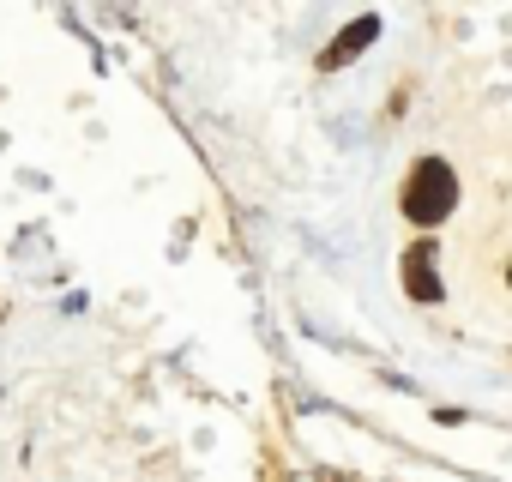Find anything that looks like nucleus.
I'll use <instances>...</instances> for the list:
<instances>
[{
	"label": "nucleus",
	"mask_w": 512,
	"mask_h": 482,
	"mask_svg": "<svg viewBox=\"0 0 512 482\" xmlns=\"http://www.w3.org/2000/svg\"><path fill=\"white\" fill-rule=\"evenodd\" d=\"M434 260H440V241H434V235H416V241H410V254H404V296H410V302H422V308L446 296V284H440Z\"/></svg>",
	"instance_id": "f03ea898"
},
{
	"label": "nucleus",
	"mask_w": 512,
	"mask_h": 482,
	"mask_svg": "<svg viewBox=\"0 0 512 482\" xmlns=\"http://www.w3.org/2000/svg\"><path fill=\"white\" fill-rule=\"evenodd\" d=\"M398 211H404V223L410 229H440L452 211H458V169L446 163V157H416L410 163V175H404V187H398Z\"/></svg>",
	"instance_id": "f257e3e1"
},
{
	"label": "nucleus",
	"mask_w": 512,
	"mask_h": 482,
	"mask_svg": "<svg viewBox=\"0 0 512 482\" xmlns=\"http://www.w3.org/2000/svg\"><path fill=\"white\" fill-rule=\"evenodd\" d=\"M374 37H380V13H362V19H356L350 31H338V37H332V49L320 55V67H326V73L350 67V61H356V55H362V49H368Z\"/></svg>",
	"instance_id": "7ed1b4c3"
},
{
	"label": "nucleus",
	"mask_w": 512,
	"mask_h": 482,
	"mask_svg": "<svg viewBox=\"0 0 512 482\" xmlns=\"http://www.w3.org/2000/svg\"><path fill=\"white\" fill-rule=\"evenodd\" d=\"M506 284H512V266H506Z\"/></svg>",
	"instance_id": "20e7f679"
}]
</instances>
